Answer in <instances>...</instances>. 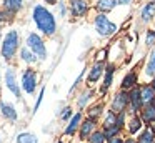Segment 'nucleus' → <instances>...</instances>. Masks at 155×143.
<instances>
[{"label": "nucleus", "instance_id": "obj_1", "mask_svg": "<svg viewBox=\"0 0 155 143\" xmlns=\"http://www.w3.org/2000/svg\"><path fill=\"white\" fill-rule=\"evenodd\" d=\"M32 18H34L35 27L44 35L47 37L55 35V32H57V20H55V15L48 8H45L44 5H35L34 10H32Z\"/></svg>", "mask_w": 155, "mask_h": 143}, {"label": "nucleus", "instance_id": "obj_2", "mask_svg": "<svg viewBox=\"0 0 155 143\" xmlns=\"http://www.w3.org/2000/svg\"><path fill=\"white\" fill-rule=\"evenodd\" d=\"M18 48H20V35L17 30H8L0 43V53H2L4 60L10 62L15 57V53L18 52Z\"/></svg>", "mask_w": 155, "mask_h": 143}, {"label": "nucleus", "instance_id": "obj_3", "mask_svg": "<svg viewBox=\"0 0 155 143\" xmlns=\"http://www.w3.org/2000/svg\"><path fill=\"white\" fill-rule=\"evenodd\" d=\"M94 25H95V30L100 37H112L118 32V25L114 23L107 15L104 13H97L94 18Z\"/></svg>", "mask_w": 155, "mask_h": 143}, {"label": "nucleus", "instance_id": "obj_4", "mask_svg": "<svg viewBox=\"0 0 155 143\" xmlns=\"http://www.w3.org/2000/svg\"><path fill=\"white\" fill-rule=\"evenodd\" d=\"M25 47H28V48L37 55L38 60L47 58V47H45V43H44V38H42L38 33H35V32L28 33L27 40H25Z\"/></svg>", "mask_w": 155, "mask_h": 143}, {"label": "nucleus", "instance_id": "obj_5", "mask_svg": "<svg viewBox=\"0 0 155 143\" xmlns=\"http://www.w3.org/2000/svg\"><path fill=\"white\" fill-rule=\"evenodd\" d=\"M22 90H24L27 95H34L35 90H37V85H38V73L35 72L32 67L24 70L22 73Z\"/></svg>", "mask_w": 155, "mask_h": 143}, {"label": "nucleus", "instance_id": "obj_6", "mask_svg": "<svg viewBox=\"0 0 155 143\" xmlns=\"http://www.w3.org/2000/svg\"><path fill=\"white\" fill-rule=\"evenodd\" d=\"M127 108H128V92L120 90V92H117V93L114 95V98H112L110 110L118 115V113L127 112Z\"/></svg>", "mask_w": 155, "mask_h": 143}, {"label": "nucleus", "instance_id": "obj_7", "mask_svg": "<svg viewBox=\"0 0 155 143\" xmlns=\"http://www.w3.org/2000/svg\"><path fill=\"white\" fill-rule=\"evenodd\" d=\"M67 7H68L70 15L75 17V18H82V17H85L88 13V10H90V5H88L87 0H68Z\"/></svg>", "mask_w": 155, "mask_h": 143}, {"label": "nucleus", "instance_id": "obj_8", "mask_svg": "<svg viewBox=\"0 0 155 143\" xmlns=\"http://www.w3.org/2000/svg\"><path fill=\"white\" fill-rule=\"evenodd\" d=\"M5 86L10 93H14L15 98L20 100L22 98V92H20V85L17 82V73H15L14 68H7L5 72Z\"/></svg>", "mask_w": 155, "mask_h": 143}, {"label": "nucleus", "instance_id": "obj_9", "mask_svg": "<svg viewBox=\"0 0 155 143\" xmlns=\"http://www.w3.org/2000/svg\"><path fill=\"white\" fill-rule=\"evenodd\" d=\"M128 106L130 112L134 115H137L142 108H143V102H142V93H140V86H135L128 92Z\"/></svg>", "mask_w": 155, "mask_h": 143}, {"label": "nucleus", "instance_id": "obj_10", "mask_svg": "<svg viewBox=\"0 0 155 143\" xmlns=\"http://www.w3.org/2000/svg\"><path fill=\"white\" fill-rule=\"evenodd\" d=\"M82 122H84V113H82V112H75L74 116L68 120L67 126H65L64 135L65 136H74L75 133H78V128H80Z\"/></svg>", "mask_w": 155, "mask_h": 143}, {"label": "nucleus", "instance_id": "obj_11", "mask_svg": "<svg viewBox=\"0 0 155 143\" xmlns=\"http://www.w3.org/2000/svg\"><path fill=\"white\" fill-rule=\"evenodd\" d=\"M105 73V63L104 62H95L94 65L90 67L87 75V85H92V83H97L98 80L104 76Z\"/></svg>", "mask_w": 155, "mask_h": 143}, {"label": "nucleus", "instance_id": "obj_12", "mask_svg": "<svg viewBox=\"0 0 155 143\" xmlns=\"http://www.w3.org/2000/svg\"><path fill=\"white\" fill-rule=\"evenodd\" d=\"M0 113L8 122H17V118H18V113L15 110V106L12 103L5 102V100H0Z\"/></svg>", "mask_w": 155, "mask_h": 143}, {"label": "nucleus", "instance_id": "obj_13", "mask_svg": "<svg viewBox=\"0 0 155 143\" xmlns=\"http://www.w3.org/2000/svg\"><path fill=\"white\" fill-rule=\"evenodd\" d=\"M95 130H97V122H94V120H90V118H85L84 122H82L80 128H78V138L88 140V136H90Z\"/></svg>", "mask_w": 155, "mask_h": 143}, {"label": "nucleus", "instance_id": "obj_14", "mask_svg": "<svg viewBox=\"0 0 155 143\" xmlns=\"http://www.w3.org/2000/svg\"><path fill=\"white\" fill-rule=\"evenodd\" d=\"M138 116H140V120L143 122V125L150 126L152 123L155 122V102L150 103V105H145L143 108L138 112Z\"/></svg>", "mask_w": 155, "mask_h": 143}, {"label": "nucleus", "instance_id": "obj_15", "mask_svg": "<svg viewBox=\"0 0 155 143\" xmlns=\"http://www.w3.org/2000/svg\"><path fill=\"white\" fill-rule=\"evenodd\" d=\"M114 73H115V65H114V63L105 65L104 82H102V86H100V93H102V95H105V93H107V90L110 88V85L114 83Z\"/></svg>", "mask_w": 155, "mask_h": 143}, {"label": "nucleus", "instance_id": "obj_16", "mask_svg": "<svg viewBox=\"0 0 155 143\" xmlns=\"http://www.w3.org/2000/svg\"><path fill=\"white\" fill-rule=\"evenodd\" d=\"M137 83H138V73L135 72V70H130V72H128L127 75L124 76V80H122L120 88H122V90H125V92H130L132 88L138 86Z\"/></svg>", "mask_w": 155, "mask_h": 143}, {"label": "nucleus", "instance_id": "obj_17", "mask_svg": "<svg viewBox=\"0 0 155 143\" xmlns=\"http://www.w3.org/2000/svg\"><path fill=\"white\" fill-rule=\"evenodd\" d=\"M140 93H142V102H143V106L145 105H150V103L155 102V90L152 88L150 83L142 85L140 86Z\"/></svg>", "mask_w": 155, "mask_h": 143}, {"label": "nucleus", "instance_id": "obj_18", "mask_svg": "<svg viewBox=\"0 0 155 143\" xmlns=\"http://www.w3.org/2000/svg\"><path fill=\"white\" fill-rule=\"evenodd\" d=\"M117 5H118V0H97L95 8H97L98 13H104L105 15V13L112 12Z\"/></svg>", "mask_w": 155, "mask_h": 143}, {"label": "nucleus", "instance_id": "obj_19", "mask_svg": "<svg viewBox=\"0 0 155 143\" xmlns=\"http://www.w3.org/2000/svg\"><path fill=\"white\" fill-rule=\"evenodd\" d=\"M155 17V2H147L140 10V18L143 23H148Z\"/></svg>", "mask_w": 155, "mask_h": 143}, {"label": "nucleus", "instance_id": "obj_20", "mask_svg": "<svg viewBox=\"0 0 155 143\" xmlns=\"http://www.w3.org/2000/svg\"><path fill=\"white\" fill-rule=\"evenodd\" d=\"M20 60H22V62H25L27 65H34V63L38 62L37 55H35L28 47H22V48H20Z\"/></svg>", "mask_w": 155, "mask_h": 143}, {"label": "nucleus", "instance_id": "obj_21", "mask_svg": "<svg viewBox=\"0 0 155 143\" xmlns=\"http://www.w3.org/2000/svg\"><path fill=\"white\" fill-rule=\"evenodd\" d=\"M142 126H143V122L140 120V116L132 115V118L128 120V125H127V132L130 135H135V133H138L142 130Z\"/></svg>", "mask_w": 155, "mask_h": 143}, {"label": "nucleus", "instance_id": "obj_22", "mask_svg": "<svg viewBox=\"0 0 155 143\" xmlns=\"http://www.w3.org/2000/svg\"><path fill=\"white\" fill-rule=\"evenodd\" d=\"M102 113H104V103H95V105H92L87 110V118L94 120V122H98Z\"/></svg>", "mask_w": 155, "mask_h": 143}, {"label": "nucleus", "instance_id": "obj_23", "mask_svg": "<svg viewBox=\"0 0 155 143\" xmlns=\"http://www.w3.org/2000/svg\"><path fill=\"white\" fill-rule=\"evenodd\" d=\"M22 7H24V0H4V10L14 13V15L22 8Z\"/></svg>", "mask_w": 155, "mask_h": 143}, {"label": "nucleus", "instance_id": "obj_24", "mask_svg": "<svg viewBox=\"0 0 155 143\" xmlns=\"http://www.w3.org/2000/svg\"><path fill=\"white\" fill-rule=\"evenodd\" d=\"M145 75L153 78L155 76V48H152L150 55L147 58V65H145Z\"/></svg>", "mask_w": 155, "mask_h": 143}, {"label": "nucleus", "instance_id": "obj_25", "mask_svg": "<svg viewBox=\"0 0 155 143\" xmlns=\"http://www.w3.org/2000/svg\"><path fill=\"white\" fill-rule=\"evenodd\" d=\"M15 141L17 143H38V138H37V135H34L30 132H22L17 135Z\"/></svg>", "mask_w": 155, "mask_h": 143}, {"label": "nucleus", "instance_id": "obj_26", "mask_svg": "<svg viewBox=\"0 0 155 143\" xmlns=\"http://www.w3.org/2000/svg\"><path fill=\"white\" fill-rule=\"evenodd\" d=\"M114 125H118V123H117V113H114L112 110H108V112L105 113L104 122H102V130L108 128V126H114ZM118 126H120V125H118Z\"/></svg>", "mask_w": 155, "mask_h": 143}, {"label": "nucleus", "instance_id": "obj_27", "mask_svg": "<svg viewBox=\"0 0 155 143\" xmlns=\"http://www.w3.org/2000/svg\"><path fill=\"white\" fill-rule=\"evenodd\" d=\"M137 141L138 143H153L155 141V135H153V132L150 130V126H147V128L138 135Z\"/></svg>", "mask_w": 155, "mask_h": 143}, {"label": "nucleus", "instance_id": "obj_28", "mask_svg": "<svg viewBox=\"0 0 155 143\" xmlns=\"http://www.w3.org/2000/svg\"><path fill=\"white\" fill-rule=\"evenodd\" d=\"M92 96H94V92H92V90H85V92H82L80 96L77 98L78 108H85V106L88 105V102L92 100Z\"/></svg>", "mask_w": 155, "mask_h": 143}, {"label": "nucleus", "instance_id": "obj_29", "mask_svg": "<svg viewBox=\"0 0 155 143\" xmlns=\"http://www.w3.org/2000/svg\"><path fill=\"white\" fill-rule=\"evenodd\" d=\"M88 143H107V136L104 135L102 130H95V132L88 136Z\"/></svg>", "mask_w": 155, "mask_h": 143}, {"label": "nucleus", "instance_id": "obj_30", "mask_svg": "<svg viewBox=\"0 0 155 143\" xmlns=\"http://www.w3.org/2000/svg\"><path fill=\"white\" fill-rule=\"evenodd\" d=\"M12 18H14V13L7 12V10H0V27L4 23H8Z\"/></svg>", "mask_w": 155, "mask_h": 143}, {"label": "nucleus", "instance_id": "obj_31", "mask_svg": "<svg viewBox=\"0 0 155 143\" xmlns=\"http://www.w3.org/2000/svg\"><path fill=\"white\" fill-rule=\"evenodd\" d=\"M74 116V110H72V106H65V108H62L60 112V118L64 120V122H68V120Z\"/></svg>", "mask_w": 155, "mask_h": 143}, {"label": "nucleus", "instance_id": "obj_32", "mask_svg": "<svg viewBox=\"0 0 155 143\" xmlns=\"http://www.w3.org/2000/svg\"><path fill=\"white\" fill-rule=\"evenodd\" d=\"M44 96H45V86H42L40 93H38V96H37V102H35V105H34V113H37V110L40 108V103H42V100H44Z\"/></svg>", "mask_w": 155, "mask_h": 143}, {"label": "nucleus", "instance_id": "obj_33", "mask_svg": "<svg viewBox=\"0 0 155 143\" xmlns=\"http://www.w3.org/2000/svg\"><path fill=\"white\" fill-rule=\"evenodd\" d=\"M145 43L148 47H152L155 43V30H148L147 32V37H145Z\"/></svg>", "mask_w": 155, "mask_h": 143}, {"label": "nucleus", "instance_id": "obj_34", "mask_svg": "<svg viewBox=\"0 0 155 143\" xmlns=\"http://www.w3.org/2000/svg\"><path fill=\"white\" fill-rule=\"evenodd\" d=\"M57 5H58V15H60V17H65V13H67V8H68V7H67V3L58 2Z\"/></svg>", "mask_w": 155, "mask_h": 143}, {"label": "nucleus", "instance_id": "obj_35", "mask_svg": "<svg viewBox=\"0 0 155 143\" xmlns=\"http://www.w3.org/2000/svg\"><path fill=\"white\" fill-rule=\"evenodd\" d=\"M84 73H85V70H82V72H80V75L77 76V80H75V82H74V85L70 86V92H74V90H75V88H77V86H78V83H80V80L84 78Z\"/></svg>", "mask_w": 155, "mask_h": 143}, {"label": "nucleus", "instance_id": "obj_36", "mask_svg": "<svg viewBox=\"0 0 155 143\" xmlns=\"http://www.w3.org/2000/svg\"><path fill=\"white\" fill-rule=\"evenodd\" d=\"M107 143H124V140H122L120 136H114V138L107 140Z\"/></svg>", "mask_w": 155, "mask_h": 143}, {"label": "nucleus", "instance_id": "obj_37", "mask_svg": "<svg viewBox=\"0 0 155 143\" xmlns=\"http://www.w3.org/2000/svg\"><path fill=\"white\" fill-rule=\"evenodd\" d=\"M124 143H138V141L135 138H132V136H128L127 140H124Z\"/></svg>", "mask_w": 155, "mask_h": 143}, {"label": "nucleus", "instance_id": "obj_38", "mask_svg": "<svg viewBox=\"0 0 155 143\" xmlns=\"http://www.w3.org/2000/svg\"><path fill=\"white\" fill-rule=\"evenodd\" d=\"M58 0H45V3H48V5H57Z\"/></svg>", "mask_w": 155, "mask_h": 143}, {"label": "nucleus", "instance_id": "obj_39", "mask_svg": "<svg viewBox=\"0 0 155 143\" xmlns=\"http://www.w3.org/2000/svg\"><path fill=\"white\" fill-rule=\"evenodd\" d=\"M130 0H118V5H128Z\"/></svg>", "mask_w": 155, "mask_h": 143}, {"label": "nucleus", "instance_id": "obj_40", "mask_svg": "<svg viewBox=\"0 0 155 143\" xmlns=\"http://www.w3.org/2000/svg\"><path fill=\"white\" fill-rule=\"evenodd\" d=\"M150 130H152V132H153V135H155V122H153V123H152V125H150Z\"/></svg>", "mask_w": 155, "mask_h": 143}, {"label": "nucleus", "instance_id": "obj_41", "mask_svg": "<svg viewBox=\"0 0 155 143\" xmlns=\"http://www.w3.org/2000/svg\"><path fill=\"white\" fill-rule=\"evenodd\" d=\"M150 85H152V88L155 90V76H153V78H152V83H150Z\"/></svg>", "mask_w": 155, "mask_h": 143}, {"label": "nucleus", "instance_id": "obj_42", "mask_svg": "<svg viewBox=\"0 0 155 143\" xmlns=\"http://www.w3.org/2000/svg\"><path fill=\"white\" fill-rule=\"evenodd\" d=\"M4 40V35H2V27H0V42Z\"/></svg>", "mask_w": 155, "mask_h": 143}, {"label": "nucleus", "instance_id": "obj_43", "mask_svg": "<svg viewBox=\"0 0 155 143\" xmlns=\"http://www.w3.org/2000/svg\"><path fill=\"white\" fill-rule=\"evenodd\" d=\"M57 143H64V141H62V140H60V141H57Z\"/></svg>", "mask_w": 155, "mask_h": 143}, {"label": "nucleus", "instance_id": "obj_44", "mask_svg": "<svg viewBox=\"0 0 155 143\" xmlns=\"http://www.w3.org/2000/svg\"><path fill=\"white\" fill-rule=\"evenodd\" d=\"M152 2H155V0H152Z\"/></svg>", "mask_w": 155, "mask_h": 143}, {"label": "nucleus", "instance_id": "obj_45", "mask_svg": "<svg viewBox=\"0 0 155 143\" xmlns=\"http://www.w3.org/2000/svg\"><path fill=\"white\" fill-rule=\"evenodd\" d=\"M0 143H2V140H0Z\"/></svg>", "mask_w": 155, "mask_h": 143}, {"label": "nucleus", "instance_id": "obj_46", "mask_svg": "<svg viewBox=\"0 0 155 143\" xmlns=\"http://www.w3.org/2000/svg\"><path fill=\"white\" fill-rule=\"evenodd\" d=\"M153 143H155V141H153Z\"/></svg>", "mask_w": 155, "mask_h": 143}]
</instances>
